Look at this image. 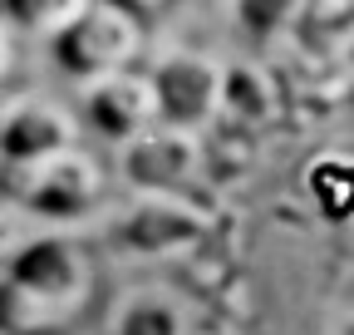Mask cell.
Here are the masks:
<instances>
[{
    "instance_id": "cell-5",
    "label": "cell",
    "mask_w": 354,
    "mask_h": 335,
    "mask_svg": "<svg viewBox=\"0 0 354 335\" xmlns=\"http://www.w3.org/2000/svg\"><path fill=\"white\" fill-rule=\"evenodd\" d=\"M202 178H207V134L158 123L138 143L118 148V183L133 197L202 192Z\"/></svg>"
},
{
    "instance_id": "cell-12",
    "label": "cell",
    "mask_w": 354,
    "mask_h": 335,
    "mask_svg": "<svg viewBox=\"0 0 354 335\" xmlns=\"http://www.w3.org/2000/svg\"><path fill=\"white\" fill-rule=\"evenodd\" d=\"M310 10H315V0H232V25L256 45H276L300 30Z\"/></svg>"
},
{
    "instance_id": "cell-1",
    "label": "cell",
    "mask_w": 354,
    "mask_h": 335,
    "mask_svg": "<svg viewBox=\"0 0 354 335\" xmlns=\"http://www.w3.org/2000/svg\"><path fill=\"white\" fill-rule=\"evenodd\" d=\"M99 301V251L50 227L0 271V335H74Z\"/></svg>"
},
{
    "instance_id": "cell-9",
    "label": "cell",
    "mask_w": 354,
    "mask_h": 335,
    "mask_svg": "<svg viewBox=\"0 0 354 335\" xmlns=\"http://www.w3.org/2000/svg\"><path fill=\"white\" fill-rule=\"evenodd\" d=\"M286 114V89L276 69H266L261 60H227V79H221V118L227 129L261 138L266 129H276Z\"/></svg>"
},
{
    "instance_id": "cell-7",
    "label": "cell",
    "mask_w": 354,
    "mask_h": 335,
    "mask_svg": "<svg viewBox=\"0 0 354 335\" xmlns=\"http://www.w3.org/2000/svg\"><path fill=\"white\" fill-rule=\"evenodd\" d=\"M79 109L55 99V94H39V89H25V94H10L0 104V178L10 168H30L39 158H55L64 148L79 143Z\"/></svg>"
},
{
    "instance_id": "cell-10",
    "label": "cell",
    "mask_w": 354,
    "mask_h": 335,
    "mask_svg": "<svg viewBox=\"0 0 354 335\" xmlns=\"http://www.w3.org/2000/svg\"><path fill=\"white\" fill-rule=\"evenodd\" d=\"M109 335H202V311L172 286H133L113 301Z\"/></svg>"
},
{
    "instance_id": "cell-6",
    "label": "cell",
    "mask_w": 354,
    "mask_h": 335,
    "mask_svg": "<svg viewBox=\"0 0 354 335\" xmlns=\"http://www.w3.org/2000/svg\"><path fill=\"white\" fill-rule=\"evenodd\" d=\"M74 109H79L84 129L94 134L99 143H109V148H128V143H138L143 134H153L162 123V104H158L148 64L109 74L99 84H84Z\"/></svg>"
},
{
    "instance_id": "cell-11",
    "label": "cell",
    "mask_w": 354,
    "mask_h": 335,
    "mask_svg": "<svg viewBox=\"0 0 354 335\" xmlns=\"http://www.w3.org/2000/svg\"><path fill=\"white\" fill-rule=\"evenodd\" d=\"M300 192L325 222H354V153L310 158L300 173Z\"/></svg>"
},
{
    "instance_id": "cell-14",
    "label": "cell",
    "mask_w": 354,
    "mask_h": 335,
    "mask_svg": "<svg viewBox=\"0 0 354 335\" xmlns=\"http://www.w3.org/2000/svg\"><path fill=\"white\" fill-rule=\"evenodd\" d=\"M39 232H50V227H39L20 202H10L6 192H0V271H6V266L20 257V251L39 237Z\"/></svg>"
},
{
    "instance_id": "cell-8",
    "label": "cell",
    "mask_w": 354,
    "mask_h": 335,
    "mask_svg": "<svg viewBox=\"0 0 354 335\" xmlns=\"http://www.w3.org/2000/svg\"><path fill=\"white\" fill-rule=\"evenodd\" d=\"M148 74H153V89L162 104V123L207 134L221 118V79H227L221 60H212L202 50H162L148 64Z\"/></svg>"
},
{
    "instance_id": "cell-13",
    "label": "cell",
    "mask_w": 354,
    "mask_h": 335,
    "mask_svg": "<svg viewBox=\"0 0 354 335\" xmlns=\"http://www.w3.org/2000/svg\"><path fill=\"white\" fill-rule=\"evenodd\" d=\"M0 10L10 15V25L20 35H39V39H55L79 25L88 10H94V0H0Z\"/></svg>"
},
{
    "instance_id": "cell-16",
    "label": "cell",
    "mask_w": 354,
    "mask_h": 335,
    "mask_svg": "<svg viewBox=\"0 0 354 335\" xmlns=\"http://www.w3.org/2000/svg\"><path fill=\"white\" fill-rule=\"evenodd\" d=\"M113 6H123V10H133V15H158V10H167L172 6V0H113Z\"/></svg>"
},
{
    "instance_id": "cell-15",
    "label": "cell",
    "mask_w": 354,
    "mask_h": 335,
    "mask_svg": "<svg viewBox=\"0 0 354 335\" xmlns=\"http://www.w3.org/2000/svg\"><path fill=\"white\" fill-rule=\"evenodd\" d=\"M15 60H20V30L10 25V15H6V10H0V84L10 79Z\"/></svg>"
},
{
    "instance_id": "cell-3",
    "label": "cell",
    "mask_w": 354,
    "mask_h": 335,
    "mask_svg": "<svg viewBox=\"0 0 354 335\" xmlns=\"http://www.w3.org/2000/svg\"><path fill=\"white\" fill-rule=\"evenodd\" d=\"M216 232V212L202 192L133 197L113 222V242L143 262H197Z\"/></svg>"
},
{
    "instance_id": "cell-2",
    "label": "cell",
    "mask_w": 354,
    "mask_h": 335,
    "mask_svg": "<svg viewBox=\"0 0 354 335\" xmlns=\"http://www.w3.org/2000/svg\"><path fill=\"white\" fill-rule=\"evenodd\" d=\"M0 192L10 202H20L39 227H64L69 232L74 222H84L104 202L109 168L84 143H74V148H64L55 158H39L30 168H10L0 178Z\"/></svg>"
},
{
    "instance_id": "cell-4",
    "label": "cell",
    "mask_w": 354,
    "mask_h": 335,
    "mask_svg": "<svg viewBox=\"0 0 354 335\" xmlns=\"http://www.w3.org/2000/svg\"><path fill=\"white\" fill-rule=\"evenodd\" d=\"M143 50H148V20L113 6V0H94V10L50 45L59 74H69L79 89L109 79V74L138 69Z\"/></svg>"
}]
</instances>
